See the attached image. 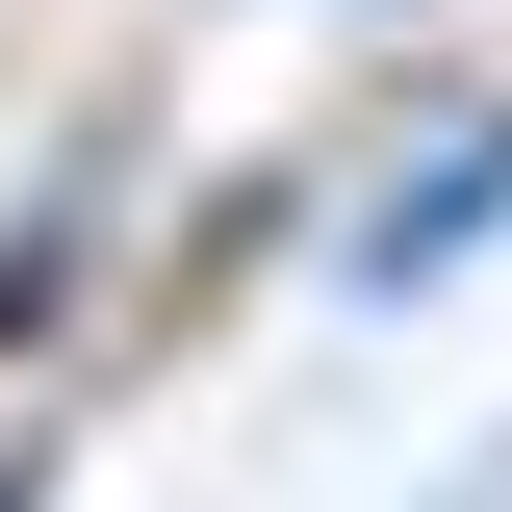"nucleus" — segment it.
I'll list each match as a JSON object with an SVG mask.
<instances>
[{
    "label": "nucleus",
    "mask_w": 512,
    "mask_h": 512,
    "mask_svg": "<svg viewBox=\"0 0 512 512\" xmlns=\"http://www.w3.org/2000/svg\"><path fill=\"white\" fill-rule=\"evenodd\" d=\"M487 231H512V103L461 128L436 180H384V205H359V308H436V282H461V256H487Z\"/></svg>",
    "instance_id": "1"
},
{
    "label": "nucleus",
    "mask_w": 512,
    "mask_h": 512,
    "mask_svg": "<svg viewBox=\"0 0 512 512\" xmlns=\"http://www.w3.org/2000/svg\"><path fill=\"white\" fill-rule=\"evenodd\" d=\"M77 231H103V154H77V180H52V205H0V359H26V333H52V308H77Z\"/></svg>",
    "instance_id": "2"
},
{
    "label": "nucleus",
    "mask_w": 512,
    "mask_h": 512,
    "mask_svg": "<svg viewBox=\"0 0 512 512\" xmlns=\"http://www.w3.org/2000/svg\"><path fill=\"white\" fill-rule=\"evenodd\" d=\"M0 512H52V461H26V436H0Z\"/></svg>",
    "instance_id": "3"
}]
</instances>
